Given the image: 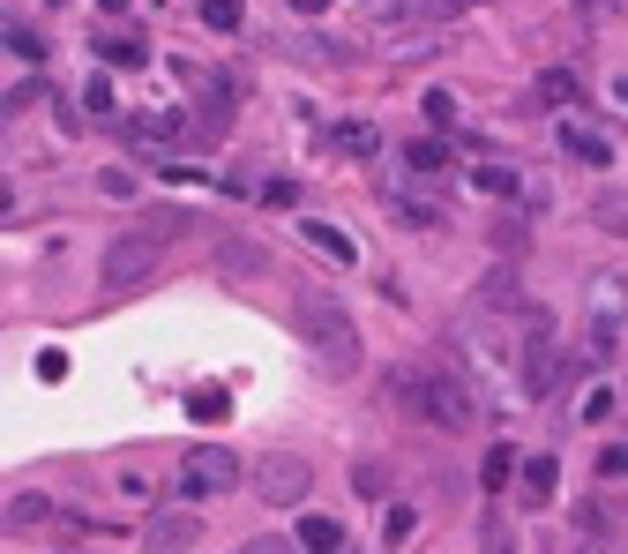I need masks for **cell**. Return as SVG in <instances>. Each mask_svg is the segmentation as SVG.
Listing matches in <instances>:
<instances>
[{"instance_id": "obj_2", "label": "cell", "mask_w": 628, "mask_h": 554, "mask_svg": "<svg viewBox=\"0 0 628 554\" xmlns=\"http://www.w3.org/2000/svg\"><path fill=\"white\" fill-rule=\"evenodd\" d=\"M299 330L330 360V375H352V368H359V330H352V315H344L330 293H299Z\"/></svg>"}, {"instance_id": "obj_8", "label": "cell", "mask_w": 628, "mask_h": 554, "mask_svg": "<svg viewBox=\"0 0 628 554\" xmlns=\"http://www.w3.org/2000/svg\"><path fill=\"white\" fill-rule=\"evenodd\" d=\"M553 383H561V360H553V323H546V315H532V338H524V389H532V397H553Z\"/></svg>"}, {"instance_id": "obj_22", "label": "cell", "mask_w": 628, "mask_h": 554, "mask_svg": "<svg viewBox=\"0 0 628 554\" xmlns=\"http://www.w3.org/2000/svg\"><path fill=\"white\" fill-rule=\"evenodd\" d=\"M352 487H359L367 502H381V495H389V472H381L375 457H359V465H352Z\"/></svg>"}, {"instance_id": "obj_7", "label": "cell", "mask_w": 628, "mask_h": 554, "mask_svg": "<svg viewBox=\"0 0 628 554\" xmlns=\"http://www.w3.org/2000/svg\"><path fill=\"white\" fill-rule=\"evenodd\" d=\"M195 540H203V517L187 510V502H180V510H158L142 524V554H187Z\"/></svg>"}, {"instance_id": "obj_1", "label": "cell", "mask_w": 628, "mask_h": 554, "mask_svg": "<svg viewBox=\"0 0 628 554\" xmlns=\"http://www.w3.org/2000/svg\"><path fill=\"white\" fill-rule=\"evenodd\" d=\"M389 389H397V405L404 412H419V420L449 427V434H464V427L479 420V397H471V383L464 375H449V368H397L389 375Z\"/></svg>"}, {"instance_id": "obj_30", "label": "cell", "mask_w": 628, "mask_h": 554, "mask_svg": "<svg viewBox=\"0 0 628 554\" xmlns=\"http://www.w3.org/2000/svg\"><path fill=\"white\" fill-rule=\"evenodd\" d=\"M426 121L449 128V121H457V98H449V90H426Z\"/></svg>"}, {"instance_id": "obj_28", "label": "cell", "mask_w": 628, "mask_h": 554, "mask_svg": "<svg viewBox=\"0 0 628 554\" xmlns=\"http://www.w3.org/2000/svg\"><path fill=\"white\" fill-rule=\"evenodd\" d=\"M598 479H628V442H606V450H598Z\"/></svg>"}, {"instance_id": "obj_11", "label": "cell", "mask_w": 628, "mask_h": 554, "mask_svg": "<svg viewBox=\"0 0 628 554\" xmlns=\"http://www.w3.org/2000/svg\"><path fill=\"white\" fill-rule=\"evenodd\" d=\"M336 547H344L336 517H299V554H336Z\"/></svg>"}, {"instance_id": "obj_39", "label": "cell", "mask_w": 628, "mask_h": 554, "mask_svg": "<svg viewBox=\"0 0 628 554\" xmlns=\"http://www.w3.org/2000/svg\"><path fill=\"white\" fill-rule=\"evenodd\" d=\"M8 203H15V195H8V188H0V211H8Z\"/></svg>"}, {"instance_id": "obj_17", "label": "cell", "mask_w": 628, "mask_h": 554, "mask_svg": "<svg viewBox=\"0 0 628 554\" xmlns=\"http://www.w3.org/2000/svg\"><path fill=\"white\" fill-rule=\"evenodd\" d=\"M330 150H352V158H375L381 135L367 128V121H352V128H330Z\"/></svg>"}, {"instance_id": "obj_16", "label": "cell", "mask_w": 628, "mask_h": 554, "mask_svg": "<svg viewBox=\"0 0 628 554\" xmlns=\"http://www.w3.org/2000/svg\"><path fill=\"white\" fill-rule=\"evenodd\" d=\"M389 217H397V225H412V233H426V225H442V211H434L426 195H389Z\"/></svg>"}, {"instance_id": "obj_36", "label": "cell", "mask_w": 628, "mask_h": 554, "mask_svg": "<svg viewBox=\"0 0 628 554\" xmlns=\"http://www.w3.org/2000/svg\"><path fill=\"white\" fill-rule=\"evenodd\" d=\"M584 420H614V389H591V397H584Z\"/></svg>"}, {"instance_id": "obj_21", "label": "cell", "mask_w": 628, "mask_h": 554, "mask_svg": "<svg viewBox=\"0 0 628 554\" xmlns=\"http://www.w3.org/2000/svg\"><path fill=\"white\" fill-rule=\"evenodd\" d=\"M539 105H576V76L546 68V76H539Z\"/></svg>"}, {"instance_id": "obj_15", "label": "cell", "mask_w": 628, "mask_h": 554, "mask_svg": "<svg viewBox=\"0 0 628 554\" xmlns=\"http://www.w3.org/2000/svg\"><path fill=\"white\" fill-rule=\"evenodd\" d=\"M299 233H307V240H315V248H322V256H330V262H359V248H352V240H344L336 225H322V217H307Z\"/></svg>"}, {"instance_id": "obj_32", "label": "cell", "mask_w": 628, "mask_h": 554, "mask_svg": "<svg viewBox=\"0 0 628 554\" xmlns=\"http://www.w3.org/2000/svg\"><path fill=\"white\" fill-rule=\"evenodd\" d=\"M83 105H90V113H113V83H105V76H90V83H83Z\"/></svg>"}, {"instance_id": "obj_19", "label": "cell", "mask_w": 628, "mask_h": 554, "mask_svg": "<svg viewBox=\"0 0 628 554\" xmlns=\"http://www.w3.org/2000/svg\"><path fill=\"white\" fill-rule=\"evenodd\" d=\"M404 166H412V172H426V180H434V172H449V150H442L434 135H419L412 150H404Z\"/></svg>"}, {"instance_id": "obj_14", "label": "cell", "mask_w": 628, "mask_h": 554, "mask_svg": "<svg viewBox=\"0 0 628 554\" xmlns=\"http://www.w3.org/2000/svg\"><path fill=\"white\" fill-rule=\"evenodd\" d=\"M45 517H53V502H45V495H15V502L0 510V524H8V532H38Z\"/></svg>"}, {"instance_id": "obj_18", "label": "cell", "mask_w": 628, "mask_h": 554, "mask_svg": "<svg viewBox=\"0 0 628 554\" xmlns=\"http://www.w3.org/2000/svg\"><path fill=\"white\" fill-rule=\"evenodd\" d=\"M412 524H419V510H404V502H389V510H381V547L397 554L404 540H412Z\"/></svg>"}, {"instance_id": "obj_37", "label": "cell", "mask_w": 628, "mask_h": 554, "mask_svg": "<svg viewBox=\"0 0 628 554\" xmlns=\"http://www.w3.org/2000/svg\"><path fill=\"white\" fill-rule=\"evenodd\" d=\"M293 8H299V15H322V8H330V0H293Z\"/></svg>"}, {"instance_id": "obj_27", "label": "cell", "mask_w": 628, "mask_h": 554, "mask_svg": "<svg viewBox=\"0 0 628 554\" xmlns=\"http://www.w3.org/2000/svg\"><path fill=\"white\" fill-rule=\"evenodd\" d=\"M0 38H8V53H23V60H38V53H45V38H38V31H23V23H8Z\"/></svg>"}, {"instance_id": "obj_26", "label": "cell", "mask_w": 628, "mask_h": 554, "mask_svg": "<svg viewBox=\"0 0 628 554\" xmlns=\"http://www.w3.org/2000/svg\"><path fill=\"white\" fill-rule=\"evenodd\" d=\"M203 31H240V0H203Z\"/></svg>"}, {"instance_id": "obj_12", "label": "cell", "mask_w": 628, "mask_h": 554, "mask_svg": "<svg viewBox=\"0 0 628 554\" xmlns=\"http://www.w3.org/2000/svg\"><path fill=\"white\" fill-rule=\"evenodd\" d=\"M187 420H203V427H225V420H232V397H225L217 383L187 389Z\"/></svg>"}, {"instance_id": "obj_6", "label": "cell", "mask_w": 628, "mask_h": 554, "mask_svg": "<svg viewBox=\"0 0 628 554\" xmlns=\"http://www.w3.org/2000/svg\"><path fill=\"white\" fill-rule=\"evenodd\" d=\"M150 270H158V240H150V233H127V240H113V248H105V262H98V278H105L113 293L142 285Z\"/></svg>"}, {"instance_id": "obj_29", "label": "cell", "mask_w": 628, "mask_h": 554, "mask_svg": "<svg viewBox=\"0 0 628 554\" xmlns=\"http://www.w3.org/2000/svg\"><path fill=\"white\" fill-rule=\"evenodd\" d=\"M262 203H270V211H293V203H299V180H262Z\"/></svg>"}, {"instance_id": "obj_4", "label": "cell", "mask_w": 628, "mask_h": 554, "mask_svg": "<svg viewBox=\"0 0 628 554\" xmlns=\"http://www.w3.org/2000/svg\"><path fill=\"white\" fill-rule=\"evenodd\" d=\"M232 479H240V457H232V450H217V442H203V450H187V457H180V495H187V502L225 495Z\"/></svg>"}, {"instance_id": "obj_13", "label": "cell", "mask_w": 628, "mask_h": 554, "mask_svg": "<svg viewBox=\"0 0 628 554\" xmlns=\"http://www.w3.org/2000/svg\"><path fill=\"white\" fill-rule=\"evenodd\" d=\"M98 53H105L113 68H142V60H150V45L135 38V31H105V38H98Z\"/></svg>"}, {"instance_id": "obj_24", "label": "cell", "mask_w": 628, "mask_h": 554, "mask_svg": "<svg viewBox=\"0 0 628 554\" xmlns=\"http://www.w3.org/2000/svg\"><path fill=\"white\" fill-rule=\"evenodd\" d=\"M217 262H225V270H248V278H262V270H270V262L254 256V248H240V240H225V248H217Z\"/></svg>"}, {"instance_id": "obj_38", "label": "cell", "mask_w": 628, "mask_h": 554, "mask_svg": "<svg viewBox=\"0 0 628 554\" xmlns=\"http://www.w3.org/2000/svg\"><path fill=\"white\" fill-rule=\"evenodd\" d=\"M614 98H621V105H628V76H621V83H614Z\"/></svg>"}, {"instance_id": "obj_20", "label": "cell", "mask_w": 628, "mask_h": 554, "mask_svg": "<svg viewBox=\"0 0 628 554\" xmlns=\"http://www.w3.org/2000/svg\"><path fill=\"white\" fill-rule=\"evenodd\" d=\"M426 8H442V0H367L375 23H404V15H426Z\"/></svg>"}, {"instance_id": "obj_9", "label": "cell", "mask_w": 628, "mask_h": 554, "mask_svg": "<svg viewBox=\"0 0 628 554\" xmlns=\"http://www.w3.org/2000/svg\"><path fill=\"white\" fill-rule=\"evenodd\" d=\"M516 487H524V510H546V502H553V487H561V465H553V457H516Z\"/></svg>"}, {"instance_id": "obj_10", "label": "cell", "mask_w": 628, "mask_h": 554, "mask_svg": "<svg viewBox=\"0 0 628 554\" xmlns=\"http://www.w3.org/2000/svg\"><path fill=\"white\" fill-rule=\"evenodd\" d=\"M561 150L584 158V166H614V143H606L598 128H584V121H561Z\"/></svg>"}, {"instance_id": "obj_5", "label": "cell", "mask_w": 628, "mask_h": 554, "mask_svg": "<svg viewBox=\"0 0 628 554\" xmlns=\"http://www.w3.org/2000/svg\"><path fill=\"white\" fill-rule=\"evenodd\" d=\"M307 487H315V465H307V457H262V472H254V495H262L270 510H299Z\"/></svg>"}, {"instance_id": "obj_25", "label": "cell", "mask_w": 628, "mask_h": 554, "mask_svg": "<svg viewBox=\"0 0 628 554\" xmlns=\"http://www.w3.org/2000/svg\"><path fill=\"white\" fill-rule=\"evenodd\" d=\"M509 472H516V457H509V450H494V457L479 465V487H487V495H502V487H509Z\"/></svg>"}, {"instance_id": "obj_31", "label": "cell", "mask_w": 628, "mask_h": 554, "mask_svg": "<svg viewBox=\"0 0 628 554\" xmlns=\"http://www.w3.org/2000/svg\"><path fill=\"white\" fill-rule=\"evenodd\" d=\"M479 188H487V195H516V172L509 166H479Z\"/></svg>"}, {"instance_id": "obj_33", "label": "cell", "mask_w": 628, "mask_h": 554, "mask_svg": "<svg viewBox=\"0 0 628 554\" xmlns=\"http://www.w3.org/2000/svg\"><path fill=\"white\" fill-rule=\"evenodd\" d=\"M240 554H299V540H277V532H262V540H248Z\"/></svg>"}, {"instance_id": "obj_34", "label": "cell", "mask_w": 628, "mask_h": 554, "mask_svg": "<svg viewBox=\"0 0 628 554\" xmlns=\"http://www.w3.org/2000/svg\"><path fill=\"white\" fill-rule=\"evenodd\" d=\"M98 188H105V195H121V203H127V195H135V172H121V166H113V172H98Z\"/></svg>"}, {"instance_id": "obj_23", "label": "cell", "mask_w": 628, "mask_h": 554, "mask_svg": "<svg viewBox=\"0 0 628 554\" xmlns=\"http://www.w3.org/2000/svg\"><path fill=\"white\" fill-rule=\"evenodd\" d=\"M591 217H598L606 233H628V195H614V188H606V195L591 203Z\"/></svg>"}, {"instance_id": "obj_35", "label": "cell", "mask_w": 628, "mask_h": 554, "mask_svg": "<svg viewBox=\"0 0 628 554\" xmlns=\"http://www.w3.org/2000/svg\"><path fill=\"white\" fill-rule=\"evenodd\" d=\"M487 554H516V540H509L502 517H487Z\"/></svg>"}, {"instance_id": "obj_3", "label": "cell", "mask_w": 628, "mask_h": 554, "mask_svg": "<svg viewBox=\"0 0 628 554\" xmlns=\"http://www.w3.org/2000/svg\"><path fill=\"white\" fill-rule=\"evenodd\" d=\"M621 323H628V285L621 278H598L591 285V360H614V344H621Z\"/></svg>"}]
</instances>
